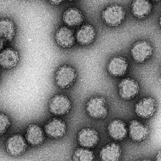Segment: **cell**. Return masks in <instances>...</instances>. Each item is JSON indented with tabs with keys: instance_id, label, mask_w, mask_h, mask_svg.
Here are the masks:
<instances>
[{
	"instance_id": "obj_1",
	"label": "cell",
	"mask_w": 161,
	"mask_h": 161,
	"mask_svg": "<svg viewBox=\"0 0 161 161\" xmlns=\"http://www.w3.org/2000/svg\"><path fill=\"white\" fill-rule=\"evenodd\" d=\"M103 21L110 27H116L121 24L125 17V11L121 5L112 4L106 7L102 12Z\"/></svg>"
},
{
	"instance_id": "obj_2",
	"label": "cell",
	"mask_w": 161,
	"mask_h": 161,
	"mask_svg": "<svg viewBox=\"0 0 161 161\" xmlns=\"http://www.w3.org/2000/svg\"><path fill=\"white\" fill-rule=\"evenodd\" d=\"M88 114L95 119L105 117L108 113L107 104L102 97H97L91 99L86 105Z\"/></svg>"
},
{
	"instance_id": "obj_3",
	"label": "cell",
	"mask_w": 161,
	"mask_h": 161,
	"mask_svg": "<svg viewBox=\"0 0 161 161\" xmlns=\"http://www.w3.org/2000/svg\"><path fill=\"white\" fill-rule=\"evenodd\" d=\"M76 78L75 69L69 65H64L58 69L55 74V80L58 86L67 88L73 84Z\"/></svg>"
},
{
	"instance_id": "obj_4",
	"label": "cell",
	"mask_w": 161,
	"mask_h": 161,
	"mask_svg": "<svg viewBox=\"0 0 161 161\" xmlns=\"http://www.w3.org/2000/svg\"><path fill=\"white\" fill-rule=\"evenodd\" d=\"M153 53V47L146 41H139L134 44L131 49V54L134 60L139 63L145 62Z\"/></svg>"
},
{
	"instance_id": "obj_5",
	"label": "cell",
	"mask_w": 161,
	"mask_h": 161,
	"mask_svg": "<svg viewBox=\"0 0 161 161\" xmlns=\"http://www.w3.org/2000/svg\"><path fill=\"white\" fill-rule=\"evenodd\" d=\"M71 106V102L66 96L58 95L54 96L51 100L49 109L54 114L63 115L69 111Z\"/></svg>"
},
{
	"instance_id": "obj_6",
	"label": "cell",
	"mask_w": 161,
	"mask_h": 161,
	"mask_svg": "<svg viewBox=\"0 0 161 161\" xmlns=\"http://www.w3.org/2000/svg\"><path fill=\"white\" fill-rule=\"evenodd\" d=\"M7 151L14 156L24 153L27 148L25 138L20 134H15L10 136L6 144Z\"/></svg>"
},
{
	"instance_id": "obj_7",
	"label": "cell",
	"mask_w": 161,
	"mask_h": 161,
	"mask_svg": "<svg viewBox=\"0 0 161 161\" xmlns=\"http://www.w3.org/2000/svg\"><path fill=\"white\" fill-rule=\"evenodd\" d=\"M119 89L121 98L124 99H130L137 95L139 86L134 80L127 78L121 81L119 85Z\"/></svg>"
},
{
	"instance_id": "obj_8",
	"label": "cell",
	"mask_w": 161,
	"mask_h": 161,
	"mask_svg": "<svg viewBox=\"0 0 161 161\" xmlns=\"http://www.w3.org/2000/svg\"><path fill=\"white\" fill-rule=\"evenodd\" d=\"M155 109V100L151 97L142 99L136 104L135 107V111L137 115L144 118L152 116Z\"/></svg>"
},
{
	"instance_id": "obj_9",
	"label": "cell",
	"mask_w": 161,
	"mask_h": 161,
	"mask_svg": "<svg viewBox=\"0 0 161 161\" xmlns=\"http://www.w3.org/2000/svg\"><path fill=\"white\" fill-rule=\"evenodd\" d=\"M56 43L63 48H69L75 42V36L72 30L68 27H61L56 31L55 35Z\"/></svg>"
},
{
	"instance_id": "obj_10",
	"label": "cell",
	"mask_w": 161,
	"mask_h": 161,
	"mask_svg": "<svg viewBox=\"0 0 161 161\" xmlns=\"http://www.w3.org/2000/svg\"><path fill=\"white\" fill-rule=\"evenodd\" d=\"M18 53L12 48H7L0 53V66L10 69L14 67L19 61Z\"/></svg>"
},
{
	"instance_id": "obj_11",
	"label": "cell",
	"mask_w": 161,
	"mask_h": 161,
	"mask_svg": "<svg viewBox=\"0 0 161 161\" xmlns=\"http://www.w3.org/2000/svg\"><path fill=\"white\" fill-rule=\"evenodd\" d=\"M45 130L48 136L52 138H58L62 137L65 133L66 125L61 119H53L46 124Z\"/></svg>"
},
{
	"instance_id": "obj_12",
	"label": "cell",
	"mask_w": 161,
	"mask_h": 161,
	"mask_svg": "<svg viewBox=\"0 0 161 161\" xmlns=\"http://www.w3.org/2000/svg\"><path fill=\"white\" fill-rule=\"evenodd\" d=\"M78 140L81 146L85 147H93L98 142V134L94 129L85 128L79 133Z\"/></svg>"
},
{
	"instance_id": "obj_13",
	"label": "cell",
	"mask_w": 161,
	"mask_h": 161,
	"mask_svg": "<svg viewBox=\"0 0 161 161\" xmlns=\"http://www.w3.org/2000/svg\"><path fill=\"white\" fill-rule=\"evenodd\" d=\"M96 36V30L94 27L89 24H86L78 30L76 34V39L79 44L87 46L94 41Z\"/></svg>"
},
{
	"instance_id": "obj_14",
	"label": "cell",
	"mask_w": 161,
	"mask_h": 161,
	"mask_svg": "<svg viewBox=\"0 0 161 161\" xmlns=\"http://www.w3.org/2000/svg\"><path fill=\"white\" fill-rule=\"evenodd\" d=\"M127 60L121 56L114 57L108 64V70L114 76L119 77L124 75L128 68Z\"/></svg>"
},
{
	"instance_id": "obj_15",
	"label": "cell",
	"mask_w": 161,
	"mask_h": 161,
	"mask_svg": "<svg viewBox=\"0 0 161 161\" xmlns=\"http://www.w3.org/2000/svg\"><path fill=\"white\" fill-rule=\"evenodd\" d=\"M63 20L69 27L80 26L84 21V17L80 10L76 8H70L63 14Z\"/></svg>"
},
{
	"instance_id": "obj_16",
	"label": "cell",
	"mask_w": 161,
	"mask_h": 161,
	"mask_svg": "<svg viewBox=\"0 0 161 161\" xmlns=\"http://www.w3.org/2000/svg\"><path fill=\"white\" fill-rule=\"evenodd\" d=\"M152 5L149 0H134L131 5V11L135 17L144 18L151 13Z\"/></svg>"
},
{
	"instance_id": "obj_17",
	"label": "cell",
	"mask_w": 161,
	"mask_h": 161,
	"mask_svg": "<svg viewBox=\"0 0 161 161\" xmlns=\"http://www.w3.org/2000/svg\"><path fill=\"white\" fill-rule=\"evenodd\" d=\"M26 135L28 142L34 146L42 144L44 140L43 130L36 124L30 125L27 129Z\"/></svg>"
},
{
	"instance_id": "obj_18",
	"label": "cell",
	"mask_w": 161,
	"mask_h": 161,
	"mask_svg": "<svg viewBox=\"0 0 161 161\" xmlns=\"http://www.w3.org/2000/svg\"><path fill=\"white\" fill-rule=\"evenodd\" d=\"M108 132L111 137L115 140H121L127 135L126 124L120 119H115L108 126Z\"/></svg>"
},
{
	"instance_id": "obj_19",
	"label": "cell",
	"mask_w": 161,
	"mask_h": 161,
	"mask_svg": "<svg viewBox=\"0 0 161 161\" xmlns=\"http://www.w3.org/2000/svg\"><path fill=\"white\" fill-rule=\"evenodd\" d=\"M130 135L132 140L140 141L144 140L148 134L147 129L139 121L133 120L131 121L129 127Z\"/></svg>"
},
{
	"instance_id": "obj_20",
	"label": "cell",
	"mask_w": 161,
	"mask_h": 161,
	"mask_svg": "<svg viewBox=\"0 0 161 161\" xmlns=\"http://www.w3.org/2000/svg\"><path fill=\"white\" fill-rule=\"evenodd\" d=\"M121 149L118 144L112 143L102 149L100 156L103 161H117L121 154Z\"/></svg>"
},
{
	"instance_id": "obj_21",
	"label": "cell",
	"mask_w": 161,
	"mask_h": 161,
	"mask_svg": "<svg viewBox=\"0 0 161 161\" xmlns=\"http://www.w3.org/2000/svg\"><path fill=\"white\" fill-rule=\"evenodd\" d=\"M15 34V29L14 22L10 19L0 20V36L4 40L11 41Z\"/></svg>"
},
{
	"instance_id": "obj_22",
	"label": "cell",
	"mask_w": 161,
	"mask_h": 161,
	"mask_svg": "<svg viewBox=\"0 0 161 161\" xmlns=\"http://www.w3.org/2000/svg\"><path fill=\"white\" fill-rule=\"evenodd\" d=\"M73 158L75 161H92L94 159V153L87 149L78 148L74 152Z\"/></svg>"
},
{
	"instance_id": "obj_23",
	"label": "cell",
	"mask_w": 161,
	"mask_h": 161,
	"mask_svg": "<svg viewBox=\"0 0 161 161\" xmlns=\"http://www.w3.org/2000/svg\"><path fill=\"white\" fill-rule=\"evenodd\" d=\"M9 118L4 114H0V135L4 133L10 125Z\"/></svg>"
},
{
	"instance_id": "obj_24",
	"label": "cell",
	"mask_w": 161,
	"mask_h": 161,
	"mask_svg": "<svg viewBox=\"0 0 161 161\" xmlns=\"http://www.w3.org/2000/svg\"><path fill=\"white\" fill-rule=\"evenodd\" d=\"M48 1L53 5H58L61 4L64 0H47Z\"/></svg>"
},
{
	"instance_id": "obj_25",
	"label": "cell",
	"mask_w": 161,
	"mask_h": 161,
	"mask_svg": "<svg viewBox=\"0 0 161 161\" xmlns=\"http://www.w3.org/2000/svg\"><path fill=\"white\" fill-rule=\"evenodd\" d=\"M4 41L5 40L0 36V51L3 48L4 45Z\"/></svg>"
},
{
	"instance_id": "obj_26",
	"label": "cell",
	"mask_w": 161,
	"mask_h": 161,
	"mask_svg": "<svg viewBox=\"0 0 161 161\" xmlns=\"http://www.w3.org/2000/svg\"><path fill=\"white\" fill-rule=\"evenodd\" d=\"M156 160H157V161H161V152H159V153L157 154Z\"/></svg>"
},
{
	"instance_id": "obj_27",
	"label": "cell",
	"mask_w": 161,
	"mask_h": 161,
	"mask_svg": "<svg viewBox=\"0 0 161 161\" xmlns=\"http://www.w3.org/2000/svg\"><path fill=\"white\" fill-rule=\"evenodd\" d=\"M69 1H75V0H69Z\"/></svg>"
},
{
	"instance_id": "obj_28",
	"label": "cell",
	"mask_w": 161,
	"mask_h": 161,
	"mask_svg": "<svg viewBox=\"0 0 161 161\" xmlns=\"http://www.w3.org/2000/svg\"><path fill=\"white\" fill-rule=\"evenodd\" d=\"M154 1H158V0H154Z\"/></svg>"
}]
</instances>
